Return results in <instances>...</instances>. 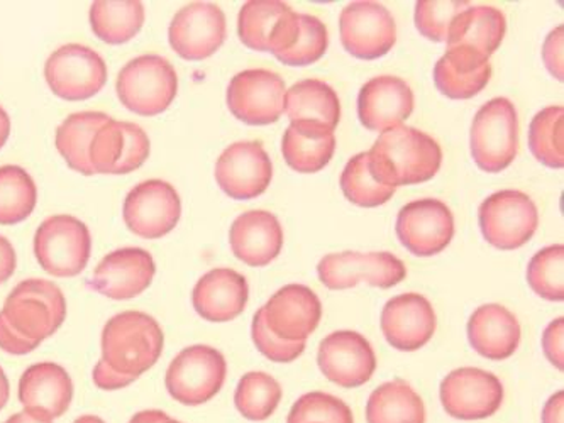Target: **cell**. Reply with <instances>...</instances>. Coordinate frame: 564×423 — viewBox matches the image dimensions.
<instances>
[{"instance_id": "6da1fadb", "label": "cell", "mask_w": 564, "mask_h": 423, "mask_svg": "<svg viewBox=\"0 0 564 423\" xmlns=\"http://www.w3.org/2000/svg\"><path fill=\"white\" fill-rule=\"evenodd\" d=\"M368 163L375 178L383 185H417L437 175L443 151L436 139L425 132L399 126L381 132L368 151Z\"/></svg>"}, {"instance_id": "7a4b0ae2", "label": "cell", "mask_w": 564, "mask_h": 423, "mask_svg": "<svg viewBox=\"0 0 564 423\" xmlns=\"http://www.w3.org/2000/svg\"><path fill=\"white\" fill-rule=\"evenodd\" d=\"M162 327L144 312L128 311L109 318L102 330L100 361L126 380L134 381L150 371L162 356Z\"/></svg>"}, {"instance_id": "3957f363", "label": "cell", "mask_w": 564, "mask_h": 423, "mask_svg": "<svg viewBox=\"0 0 564 423\" xmlns=\"http://www.w3.org/2000/svg\"><path fill=\"white\" fill-rule=\"evenodd\" d=\"M0 314L21 339L40 346L65 322V295L53 281L31 278L9 293Z\"/></svg>"}, {"instance_id": "277c9868", "label": "cell", "mask_w": 564, "mask_h": 423, "mask_svg": "<svg viewBox=\"0 0 564 423\" xmlns=\"http://www.w3.org/2000/svg\"><path fill=\"white\" fill-rule=\"evenodd\" d=\"M116 90L126 109L138 116H158L175 100L178 77L163 56H138L119 72Z\"/></svg>"}, {"instance_id": "5b68a950", "label": "cell", "mask_w": 564, "mask_h": 423, "mask_svg": "<svg viewBox=\"0 0 564 423\" xmlns=\"http://www.w3.org/2000/svg\"><path fill=\"white\" fill-rule=\"evenodd\" d=\"M228 362L220 350L204 344L185 347L166 369L170 397L182 405L198 406L210 402L223 390Z\"/></svg>"}, {"instance_id": "8992f818", "label": "cell", "mask_w": 564, "mask_h": 423, "mask_svg": "<svg viewBox=\"0 0 564 423\" xmlns=\"http://www.w3.org/2000/svg\"><path fill=\"white\" fill-rule=\"evenodd\" d=\"M519 151V119L506 97L488 100L471 126V154L478 169L499 173L509 169Z\"/></svg>"}, {"instance_id": "52a82bcc", "label": "cell", "mask_w": 564, "mask_h": 423, "mask_svg": "<svg viewBox=\"0 0 564 423\" xmlns=\"http://www.w3.org/2000/svg\"><path fill=\"white\" fill-rule=\"evenodd\" d=\"M93 251L88 227L74 216H53L37 227L34 254L46 273L74 278L87 268Z\"/></svg>"}, {"instance_id": "ba28073f", "label": "cell", "mask_w": 564, "mask_h": 423, "mask_svg": "<svg viewBox=\"0 0 564 423\" xmlns=\"http://www.w3.org/2000/svg\"><path fill=\"white\" fill-rule=\"evenodd\" d=\"M321 283L329 290L355 289L359 281L389 290L408 276V268L392 252H333L317 264Z\"/></svg>"}, {"instance_id": "9c48e42d", "label": "cell", "mask_w": 564, "mask_h": 423, "mask_svg": "<svg viewBox=\"0 0 564 423\" xmlns=\"http://www.w3.org/2000/svg\"><path fill=\"white\" fill-rule=\"evenodd\" d=\"M485 241L502 251L522 248L539 226V212L529 195L502 191L490 195L478 210Z\"/></svg>"}, {"instance_id": "30bf717a", "label": "cell", "mask_w": 564, "mask_h": 423, "mask_svg": "<svg viewBox=\"0 0 564 423\" xmlns=\"http://www.w3.org/2000/svg\"><path fill=\"white\" fill-rule=\"evenodd\" d=\"M44 78L56 97L70 102L93 99L107 84V65L96 50L65 44L44 65Z\"/></svg>"}, {"instance_id": "8fae6325", "label": "cell", "mask_w": 564, "mask_h": 423, "mask_svg": "<svg viewBox=\"0 0 564 423\" xmlns=\"http://www.w3.org/2000/svg\"><path fill=\"white\" fill-rule=\"evenodd\" d=\"M301 33V14L279 0H251L238 18L239 40L254 52H289Z\"/></svg>"}, {"instance_id": "7c38bea8", "label": "cell", "mask_w": 564, "mask_h": 423, "mask_svg": "<svg viewBox=\"0 0 564 423\" xmlns=\"http://www.w3.org/2000/svg\"><path fill=\"white\" fill-rule=\"evenodd\" d=\"M285 82L270 69H245L228 87L232 116L248 126L275 124L285 112Z\"/></svg>"}, {"instance_id": "4fadbf2b", "label": "cell", "mask_w": 564, "mask_h": 423, "mask_svg": "<svg viewBox=\"0 0 564 423\" xmlns=\"http://www.w3.org/2000/svg\"><path fill=\"white\" fill-rule=\"evenodd\" d=\"M441 403L458 420H484L499 412L503 387L497 376L478 368L451 371L441 383Z\"/></svg>"}, {"instance_id": "5bb4252c", "label": "cell", "mask_w": 564, "mask_h": 423, "mask_svg": "<svg viewBox=\"0 0 564 423\" xmlns=\"http://www.w3.org/2000/svg\"><path fill=\"white\" fill-rule=\"evenodd\" d=\"M341 43L349 55L359 59L386 56L397 43L392 12L378 2H351L339 18Z\"/></svg>"}, {"instance_id": "9a60e30c", "label": "cell", "mask_w": 564, "mask_h": 423, "mask_svg": "<svg viewBox=\"0 0 564 423\" xmlns=\"http://www.w3.org/2000/svg\"><path fill=\"white\" fill-rule=\"evenodd\" d=\"M122 216L129 230L140 238L160 239L178 224L182 202L169 182L147 180L129 192Z\"/></svg>"}, {"instance_id": "2e32d148", "label": "cell", "mask_w": 564, "mask_h": 423, "mask_svg": "<svg viewBox=\"0 0 564 423\" xmlns=\"http://www.w3.org/2000/svg\"><path fill=\"white\" fill-rule=\"evenodd\" d=\"M397 236L412 254L431 258L449 246L455 236V217L444 202L422 198L399 212Z\"/></svg>"}, {"instance_id": "e0dca14e", "label": "cell", "mask_w": 564, "mask_h": 423, "mask_svg": "<svg viewBox=\"0 0 564 423\" xmlns=\"http://www.w3.org/2000/svg\"><path fill=\"white\" fill-rule=\"evenodd\" d=\"M226 15L219 6L194 2L180 9L170 24L173 52L188 62L210 58L226 41Z\"/></svg>"}, {"instance_id": "ac0fdd59", "label": "cell", "mask_w": 564, "mask_h": 423, "mask_svg": "<svg viewBox=\"0 0 564 423\" xmlns=\"http://www.w3.org/2000/svg\"><path fill=\"white\" fill-rule=\"evenodd\" d=\"M272 178V160L258 141L231 144L217 160V185L224 194L236 200L260 197L267 192Z\"/></svg>"}, {"instance_id": "d6986e66", "label": "cell", "mask_w": 564, "mask_h": 423, "mask_svg": "<svg viewBox=\"0 0 564 423\" xmlns=\"http://www.w3.org/2000/svg\"><path fill=\"white\" fill-rule=\"evenodd\" d=\"M150 150V138L140 126L110 117L90 144V164L100 175H128L143 166Z\"/></svg>"}, {"instance_id": "ffe728a7", "label": "cell", "mask_w": 564, "mask_h": 423, "mask_svg": "<svg viewBox=\"0 0 564 423\" xmlns=\"http://www.w3.org/2000/svg\"><path fill=\"white\" fill-rule=\"evenodd\" d=\"M317 365L330 383L359 388L375 375L377 356L367 337L355 330H337L321 343Z\"/></svg>"}, {"instance_id": "44dd1931", "label": "cell", "mask_w": 564, "mask_h": 423, "mask_svg": "<svg viewBox=\"0 0 564 423\" xmlns=\"http://www.w3.org/2000/svg\"><path fill=\"white\" fill-rule=\"evenodd\" d=\"M154 274L156 264L150 252L141 248H122L100 261L90 285L107 299L124 302L147 292Z\"/></svg>"}, {"instance_id": "7402d4cb", "label": "cell", "mask_w": 564, "mask_h": 423, "mask_svg": "<svg viewBox=\"0 0 564 423\" xmlns=\"http://www.w3.org/2000/svg\"><path fill=\"white\" fill-rule=\"evenodd\" d=\"M436 327V312L421 293L393 296L381 312V330L387 343L403 352L424 347L433 339Z\"/></svg>"}, {"instance_id": "603a6c76", "label": "cell", "mask_w": 564, "mask_h": 423, "mask_svg": "<svg viewBox=\"0 0 564 423\" xmlns=\"http://www.w3.org/2000/svg\"><path fill=\"white\" fill-rule=\"evenodd\" d=\"M263 311L264 324L279 339L299 343L307 340L323 318V303L314 290L305 285L280 289Z\"/></svg>"}, {"instance_id": "cb8c5ba5", "label": "cell", "mask_w": 564, "mask_h": 423, "mask_svg": "<svg viewBox=\"0 0 564 423\" xmlns=\"http://www.w3.org/2000/svg\"><path fill=\"white\" fill-rule=\"evenodd\" d=\"M414 112V91L408 82L393 75L371 78L358 96L359 121L370 131L399 128Z\"/></svg>"}, {"instance_id": "d4e9b609", "label": "cell", "mask_w": 564, "mask_h": 423, "mask_svg": "<svg viewBox=\"0 0 564 423\" xmlns=\"http://www.w3.org/2000/svg\"><path fill=\"white\" fill-rule=\"evenodd\" d=\"M229 245L236 258L248 267H268L282 252V224L272 212H245L232 223Z\"/></svg>"}, {"instance_id": "484cf974", "label": "cell", "mask_w": 564, "mask_h": 423, "mask_svg": "<svg viewBox=\"0 0 564 423\" xmlns=\"http://www.w3.org/2000/svg\"><path fill=\"white\" fill-rule=\"evenodd\" d=\"M250 285L245 274L231 268H216L197 281L192 292L195 312L209 322H229L245 312Z\"/></svg>"}, {"instance_id": "4316f807", "label": "cell", "mask_w": 564, "mask_h": 423, "mask_svg": "<svg viewBox=\"0 0 564 423\" xmlns=\"http://www.w3.org/2000/svg\"><path fill=\"white\" fill-rule=\"evenodd\" d=\"M74 398V383L65 368L55 362H40L24 371L19 381V400L24 410L44 419L65 415Z\"/></svg>"}, {"instance_id": "83f0119b", "label": "cell", "mask_w": 564, "mask_h": 423, "mask_svg": "<svg viewBox=\"0 0 564 423\" xmlns=\"http://www.w3.org/2000/svg\"><path fill=\"white\" fill-rule=\"evenodd\" d=\"M521 324L512 312L499 303H487L468 321V339L478 355L502 361L516 355L521 344Z\"/></svg>"}, {"instance_id": "f1b7e54d", "label": "cell", "mask_w": 564, "mask_h": 423, "mask_svg": "<svg viewBox=\"0 0 564 423\" xmlns=\"http://www.w3.org/2000/svg\"><path fill=\"white\" fill-rule=\"evenodd\" d=\"M507 21L502 11L491 6L466 9L451 22L447 50L462 48L490 62L506 37Z\"/></svg>"}, {"instance_id": "f546056e", "label": "cell", "mask_w": 564, "mask_h": 423, "mask_svg": "<svg viewBox=\"0 0 564 423\" xmlns=\"http://www.w3.org/2000/svg\"><path fill=\"white\" fill-rule=\"evenodd\" d=\"M334 150V129L323 122L293 121L283 134V158L290 169L299 173H317L326 169Z\"/></svg>"}, {"instance_id": "4dcf8cb0", "label": "cell", "mask_w": 564, "mask_h": 423, "mask_svg": "<svg viewBox=\"0 0 564 423\" xmlns=\"http://www.w3.org/2000/svg\"><path fill=\"white\" fill-rule=\"evenodd\" d=\"M285 112L290 122H323L336 131L341 121V102L336 90L326 82L308 78L286 90Z\"/></svg>"}, {"instance_id": "1f68e13d", "label": "cell", "mask_w": 564, "mask_h": 423, "mask_svg": "<svg viewBox=\"0 0 564 423\" xmlns=\"http://www.w3.org/2000/svg\"><path fill=\"white\" fill-rule=\"evenodd\" d=\"M104 112H77L66 117L56 129L55 144L63 160L75 172L85 176L96 175L90 164V144L96 132L109 121Z\"/></svg>"}, {"instance_id": "d6a6232c", "label": "cell", "mask_w": 564, "mask_h": 423, "mask_svg": "<svg viewBox=\"0 0 564 423\" xmlns=\"http://www.w3.org/2000/svg\"><path fill=\"white\" fill-rule=\"evenodd\" d=\"M368 423H425V406L417 391L402 380L378 387L368 398Z\"/></svg>"}, {"instance_id": "836d02e7", "label": "cell", "mask_w": 564, "mask_h": 423, "mask_svg": "<svg viewBox=\"0 0 564 423\" xmlns=\"http://www.w3.org/2000/svg\"><path fill=\"white\" fill-rule=\"evenodd\" d=\"M94 34L107 44H126L144 24V6L138 0H100L90 8Z\"/></svg>"}, {"instance_id": "e575fe53", "label": "cell", "mask_w": 564, "mask_h": 423, "mask_svg": "<svg viewBox=\"0 0 564 423\" xmlns=\"http://www.w3.org/2000/svg\"><path fill=\"white\" fill-rule=\"evenodd\" d=\"M36 183L21 166H0V224L14 226L26 220L36 207Z\"/></svg>"}, {"instance_id": "d590c367", "label": "cell", "mask_w": 564, "mask_h": 423, "mask_svg": "<svg viewBox=\"0 0 564 423\" xmlns=\"http://www.w3.org/2000/svg\"><path fill=\"white\" fill-rule=\"evenodd\" d=\"M283 390L272 375L248 372L236 388V410L250 422H264L275 413L282 402Z\"/></svg>"}, {"instance_id": "8d00e7d4", "label": "cell", "mask_w": 564, "mask_h": 423, "mask_svg": "<svg viewBox=\"0 0 564 423\" xmlns=\"http://www.w3.org/2000/svg\"><path fill=\"white\" fill-rule=\"evenodd\" d=\"M564 109L551 106L532 119L529 128V148L544 166L561 170L564 166Z\"/></svg>"}, {"instance_id": "74e56055", "label": "cell", "mask_w": 564, "mask_h": 423, "mask_svg": "<svg viewBox=\"0 0 564 423\" xmlns=\"http://www.w3.org/2000/svg\"><path fill=\"white\" fill-rule=\"evenodd\" d=\"M341 191L351 204L373 208L387 204L397 188L383 185L375 178L368 163V153L356 154L348 161L341 175Z\"/></svg>"}, {"instance_id": "f35d334b", "label": "cell", "mask_w": 564, "mask_h": 423, "mask_svg": "<svg viewBox=\"0 0 564 423\" xmlns=\"http://www.w3.org/2000/svg\"><path fill=\"white\" fill-rule=\"evenodd\" d=\"M529 286L547 302L564 299V248L561 245L541 249L528 267Z\"/></svg>"}, {"instance_id": "ab89813d", "label": "cell", "mask_w": 564, "mask_h": 423, "mask_svg": "<svg viewBox=\"0 0 564 423\" xmlns=\"http://www.w3.org/2000/svg\"><path fill=\"white\" fill-rule=\"evenodd\" d=\"M490 78L491 65L478 69H466L443 56L434 66V84L447 99H473L487 87Z\"/></svg>"}, {"instance_id": "60d3db41", "label": "cell", "mask_w": 564, "mask_h": 423, "mask_svg": "<svg viewBox=\"0 0 564 423\" xmlns=\"http://www.w3.org/2000/svg\"><path fill=\"white\" fill-rule=\"evenodd\" d=\"M286 423H355V419L351 409L339 398L312 391L293 403Z\"/></svg>"}, {"instance_id": "b9f144b4", "label": "cell", "mask_w": 564, "mask_h": 423, "mask_svg": "<svg viewBox=\"0 0 564 423\" xmlns=\"http://www.w3.org/2000/svg\"><path fill=\"white\" fill-rule=\"evenodd\" d=\"M471 8L466 0H421L415 6V26L427 40L443 43L447 40L451 22Z\"/></svg>"}, {"instance_id": "7bdbcfd3", "label": "cell", "mask_w": 564, "mask_h": 423, "mask_svg": "<svg viewBox=\"0 0 564 423\" xmlns=\"http://www.w3.org/2000/svg\"><path fill=\"white\" fill-rule=\"evenodd\" d=\"M329 46L326 24L315 15L301 14V33L289 52L276 56L289 66H307L319 62Z\"/></svg>"}, {"instance_id": "ee69618b", "label": "cell", "mask_w": 564, "mask_h": 423, "mask_svg": "<svg viewBox=\"0 0 564 423\" xmlns=\"http://www.w3.org/2000/svg\"><path fill=\"white\" fill-rule=\"evenodd\" d=\"M251 337L254 346L260 350L264 358L273 362H292L304 355L305 340L290 343V340L279 339L275 334L264 324L263 311H258L251 324Z\"/></svg>"}, {"instance_id": "f6af8a7d", "label": "cell", "mask_w": 564, "mask_h": 423, "mask_svg": "<svg viewBox=\"0 0 564 423\" xmlns=\"http://www.w3.org/2000/svg\"><path fill=\"white\" fill-rule=\"evenodd\" d=\"M563 336H564V318L560 317L551 322L544 330L543 349L546 352L547 359L556 366V369L563 371L564 369V352H563Z\"/></svg>"}, {"instance_id": "bcb514c9", "label": "cell", "mask_w": 564, "mask_h": 423, "mask_svg": "<svg viewBox=\"0 0 564 423\" xmlns=\"http://www.w3.org/2000/svg\"><path fill=\"white\" fill-rule=\"evenodd\" d=\"M543 56L551 75L563 82V26L557 28L547 36L546 43H544Z\"/></svg>"}, {"instance_id": "7dc6e473", "label": "cell", "mask_w": 564, "mask_h": 423, "mask_svg": "<svg viewBox=\"0 0 564 423\" xmlns=\"http://www.w3.org/2000/svg\"><path fill=\"white\" fill-rule=\"evenodd\" d=\"M36 344L28 343V340L21 339L18 334L9 327L8 322L4 321L2 314H0V349L12 356H26L37 349Z\"/></svg>"}, {"instance_id": "c3c4849f", "label": "cell", "mask_w": 564, "mask_h": 423, "mask_svg": "<svg viewBox=\"0 0 564 423\" xmlns=\"http://www.w3.org/2000/svg\"><path fill=\"white\" fill-rule=\"evenodd\" d=\"M93 376L94 383H96V387L100 388V390L116 391L131 384V381L126 380L122 376L116 375V372L112 371V369L107 368L102 361L97 362L96 368H94Z\"/></svg>"}, {"instance_id": "681fc988", "label": "cell", "mask_w": 564, "mask_h": 423, "mask_svg": "<svg viewBox=\"0 0 564 423\" xmlns=\"http://www.w3.org/2000/svg\"><path fill=\"white\" fill-rule=\"evenodd\" d=\"M15 267H18V256L14 248L4 236H0V285L14 274Z\"/></svg>"}, {"instance_id": "f907efd6", "label": "cell", "mask_w": 564, "mask_h": 423, "mask_svg": "<svg viewBox=\"0 0 564 423\" xmlns=\"http://www.w3.org/2000/svg\"><path fill=\"white\" fill-rule=\"evenodd\" d=\"M564 391H557L547 400L543 410V423H564Z\"/></svg>"}, {"instance_id": "816d5d0a", "label": "cell", "mask_w": 564, "mask_h": 423, "mask_svg": "<svg viewBox=\"0 0 564 423\" xmlns=\"http://www.w3.org/2000/svg\"><path fill=\"white\" fill-rule=\"evenodd\" d=\"M129 423H182L178 420L172 419L166 415L162 410H143V412L137 413L129 420Z\"/></svg>"}, {"instance_id": "f5cc1de1", "label": "cell", "mask_w": 564, "mask_h": 423, "mask_svg": "<svg viewBox=\"0 0 564 423\" xmlns=\"http://www.w3.org/2000/svg\"><path fill=\"white\" fill-rule=\"evenodd\" d=\"M4 423H52V420L44 419V416L30 412V410H24V412L15 413L11 419L6 420Z\"/></svg>"}, {"instance_id": "db71d44e", "label": "cell", "mask_w": 564, "mask_h": 423, "mask_svg": "<svg viewBox=\"0 0 564 423\" xmlns=\"http://www.w3.org/2000/svg\"><path fill=\"white\" fill-rule=\"evenodd\" d=\"M9 134H11V119L8 112L0 107V150L8 143Z\"/></svg>"}, {"instance_id": "11a10c76", "label": "cell", "mask_w": 564, "mask_h": 423, "mask_svg": "<svg viewBox=\"0 0 564 423\" xmlns=\"http://www.w3.org/2000/svg\"><path fill=\"white\" fill-rule=\"evenodd\" d=\"M9 394H11V387H9L8 376L4 369L0 368V410L8 405Z\"/></svg>"}, {"instance_id": "9f6ffc18", "label": "cell", "mask_w": 564, "mask_h": 423, "mask_svg": "<svg viewBox=\"0 0 564 423\" xmlns=\"http://www.w3.org/2000/svg\"><path fill=\"white\" fill-rule=\"evenodd\" d=\"M74 423H106L102 419H99V416L96 415H84L78 416L77 420H75Z\"/></svg>"}]
</instances>
